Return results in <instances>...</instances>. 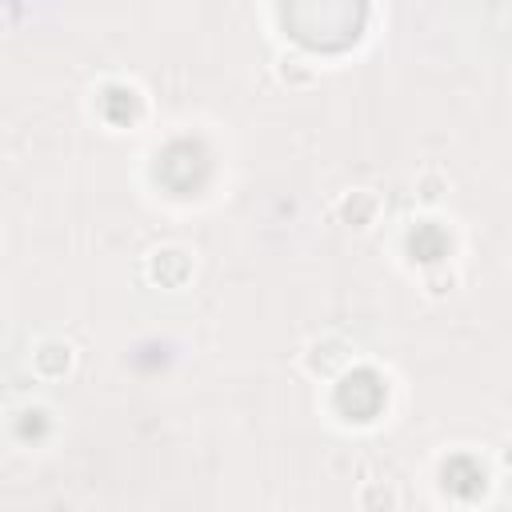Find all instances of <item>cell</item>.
I'll return each mask as SVG.
<instances>
[{"instance_id":"1","label":"cell","mask_w":512,"mask_h":512,"mask_svg":"<svg viewBox=\"0 0 512 512\" xmlns=\"http://www.w3.org/2000/svg\"><path fill=\"white\" fill-rule=\"evenodd\" d=\"M356 360V348L352 340H344L340 332H324V336H312L300 352V368L312 376V380H336L348 364Z\"/></svg>"},{"instance_id":"2","label":"cell","mask_w":512,"mask_h":512,"mask_svg":"<svg viewBox=\"0 0 512 512\" xmlns=\"http://www.w3.org/2000/svg\"><path fill=\"white\" fill-rule=\"evenodd\" d=\"M332 216L336 224H344L348 232H372L384 216V200L380 192L372 188H344L336 200H332Z\"/></svg>"},{"instance_id":"4","label":"cell","mask_w":512,"mask_h":512,"mask_svg":"<svg viewBox=\"0 0 512 512\" xmlns=\"http://www.w3.org/2000/svg\"><path fill=\"white\" fill-rule=\"evenodd\" d=\"M28 364H32V376H40V380H64L76 368V348L60 336H44V340H36Z\"/></svg>"},{"instance_id":"5","label":"cell","mask_w":512,"mask_h":512,"mask_svg":"<svg viewBox=\"0 0 512 512\" xmlns=\"http://www.w3.org/2000/svg\"><path fill=\"white\" fill-rule=\"evenodd\" d=\"M356 508L360 512H396L400 508V488L388 476H368L356 488Z\"/></svg>"},{"instance_id":"10","label":"cell","mask_w":512,"mask_h":512,"mask_svg":"<svg viewBox=\"0 0 512 512\" xmlns=\"http://www.w3.org/2000/svg\"><path fill=\"white\" fill-rule=\"evenodd\" d=\"M268 512H280V508H268Z\"/></svg>"},{"instance_id":"6","label":"cell","mask_w":512,"mask_h":512,"mask_svg":"<svg viewBox=\"0 0 512 512\" xmlns=\"http://www.w3.org/2000/svg\"><path fill=\"white\" fill-rule=\"evenodd\" d=\"M272 72H276V80L288 84V88H308V84H316V76H320V68H316L308 56H300V52H280L276 64H272Z\"/></svg>"},{"instance_id":"8","label":"cell","mask_w":512,"mask_h":512,"mask_svg":"<svg viewBox=\"0 0 512 512\" xmlns=\"http://www.w3.org/2000/svg\"><path fill=\"white\" fill-rule=\"evenodd\" d=\"M420 288H424L428 300H444V296H452L460 288V272L448 260H436V264H428L420 272Z\"/></svg>"},{"instance_id":"7","label":"cell","mask_w":512,"mask_h":512,"mask_svg":"<svg viewBox=\"0 0 512 512\" xmlns=\"http://www.w3.org/2000/svg\"><path fill=\"white\" fill-rule=\"evenodd\" d=\"M448 192H452V180H448L440 168H420L416 180H412V196H416L420 208H436V204H444Z\"/></svg>"},{"instance_id":"9","label":"cell","mask_w":512,"mask_h":512,"mask_svg":"<svg viewBox=\"0 0 512 512\" xmlns=\"http://www.w3.org/2000/svg\"><path fill=\"white\" fill-rule=\"evenodd\" d=\"M496 460H500V468H504V472L512 476V436H508V440H504V444L496 448Z\"/></svg>"},{"instance_id":"3","label":"cell","mask_w":512,"mask_h":512,"mask_svg":"<svg viewBox=\"0 0 512 512\" xmlns=\"http://www.w3.org/2000/svg\"><path fill=\"white\" fill-rule=\"evenodd\" d=\"M192 268H196V260H192V252L180 248V244H160V248H152L148 260H144V276H148L152 284H160V288H184V284L192 280Z\"/></svg>"}]
</instances>
